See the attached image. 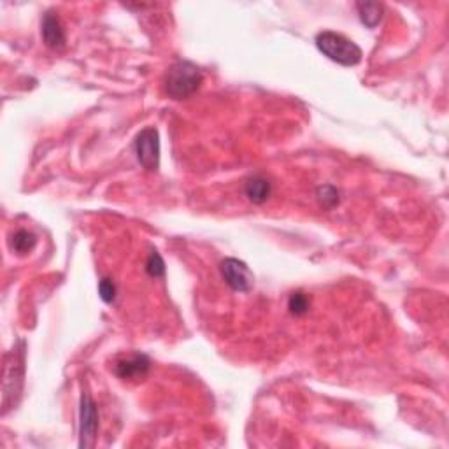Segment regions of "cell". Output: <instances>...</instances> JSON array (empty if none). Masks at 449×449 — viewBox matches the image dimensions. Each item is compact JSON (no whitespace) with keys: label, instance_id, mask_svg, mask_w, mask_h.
<instances>
[{"label":"cell","instance_id":"obj_1","mask_svg":"<svg viewBox=\"0 0 449 449\" xmlns=\"http://www.w3.org/2000/svg\"><path fill=\"white\" fill-rule=\"evenodd\" d=\"M202 72L192 62L174 63L163 78V90L174 100H182L195 93L202 85Z\"/></svg>","mask_w":449,"mask_h":449},{"label":"cell","instance_id":"obj_2","mask_svg":"<svg viewBox=\"0 0 449 449\" xmlns=\"http://www.w3.org/2000/svg\"><path fill=\"white\" fill-rule=\"evenodd\" d=\"M316 48L330 58L332 62L339 63V66L344 67H355L361 62V53L360 46L353 43L351 39L344 37L342 33L337 32H319L316 36Z\"/></svg>","mask_w":449,"mask_h":449},{"label":"cell","instance_id":"obj_3","mask_svg":"<svg viewBox=\"0 0 449 449\" xmlns=\"http://www.w3.org/2000/svg\"><path fill=\"white\" fill-rule=\"evenodd\" d=\"M135 153L140 165L148 172H155L160 167V135L153 127L140 130L135 137Z\"/></svg>","mask_w":449,"mask_h":449},{"label":"cell","instance_id":"obj_4","mask_svg":"<svg viewBox=\"0 0 449 449\" xmlns=\"http://www.w3.org/2000/svg\"><path fill=\"white\" fill-rule=\"evenodd\" d=\"M222 276L224 283L234 291H249L254 284V276L244 262L237 258H227L222 262Z\"/></svg>","mask_w":449,"mask_h":449},{"label":"cell","instance_id":"obj_5","mask_svg":"<svg viewBox=\"0 0 449 449\" xmlns=\"http://www.w3.org/2000/svg\"><path fill=\"white\" fill-rule=\"evenodd\" d=\"M79 446L91 448L95 444L98 430V413L93 398L88 393H83L81 397V411H79Z\"/></svg>","mask_w":449,"mask_h":449},{"label":"cell","instance_id":"obj_6","mask_svg":"<svg viewBox=\"0 0 449 449\" xmlns=\"http://www.w3.org/2000/svg\"><path fill=\"white\" fill-rule=\"evenodd\" d=\"M150 358L146 355H135L127 356V358H120L114 363V374L120 379H140L150 372Z\"/></svg>","mask_w":449,"mask_h":449},{"label":"cell","instance_id":"obj_7","mask_svg":"<svg viewBox=\"0 0 449 449\" xmlns=\"http://www.w3.org/2000/svg\"><path fill=\"white\" fill-rule=\"evenodd\" d=\"M43 39L44 44L51 49H62L66 46V32L56 13L49 11L43 18Z\"/></svg>","mask_w":449,"mask_h":449},{"label":"cell","instance_id":"obj_8","mask_svg":"<svg viewBox=\"0 0 449 449\" xmlns=\"http://www.w3.org/2000/svg\"><path fill=\"white\" fill-rule=\"evenodd\" d=\"M246 197L251 200L253 204H264L265 200L270 197V192H272V186H270L269 180L262 176H254L251 180H247L244 186Z\"/></svg>","mask_w":449,"mask_h":449},{"label":"cell","instance_id":"obj_9","mask_svg":"<svg viewBox=\"0 0 449 449\" xmlns=\"http://www.w3.org/2000/svg\"><path fill=\"white\" fill-rule=\"evenodd\" d=\"M356 11H358L361 23L368 29H376L383 18V6L378 2H358Z\"/></svg>","mask_w":449,"mask_h":449},{"label":"cell","instance_id":"obj_10","mask_svg":"<svg viewBox=\"0 0 449 449\" xmlns=\"http://www.w3.org/2000/svg\"><path fill=\"white\" fill-rule=\"evenodd\" d=\"M37 244V237L29 230H18L16 234L11 237V247L16 251L18 254H26L33 249Z\"/></svg>","mask_w":449,"mask_h":449},{"label":"cell","instance_id":"obj_11","mask_svg":"<svg viewBox=\"0 0 449 449\" xmlns=\"http://www.w3.org/2000/svg\"><path fill=\"white\" fill-rule=\"evenodd\" d=\"M309 306H311L309 296H307L306 293H302V291H295L290 296V300H288V309H290V313L293 316L307 314V311H309Z\"/></svg>","mask_w":449,"mask_h":449},{"label":"cell","instance_id":"obj_12","mask_svg":"<svg viewBox=\"0 0 449 449\" xmlns=\"http://www.w3.org/2000/svg\"><path fill=\"white\" fill-rule=\"evenodd\" d=\"M316 195H318L319 204L325 205V207H329V209L336 207V205L339 204V190L332 185L319 186V188L316 190Z\"/></svg>","mask_w":449,"mask_h":449},{"label":"cell","instance_id":"obj_13","mask_svg":"<svg viewBox=\"0 0 449 449\" xmlns=\"http://www.w3.org/2000/svg\"><path fill=\"white\" fill-rule=\"evenodd\" d=\"M146 272L150 274L151 277H163V276H165V264H163L162 257H160L157 251H153V253L150 254V258H148Z\"/></svg>","mask_w":449,"mask_h":449},{"label":"cell","instance_id":"obj_14","mask_svg":"<svg viewBox=\"0 0 449 449\" xmlns=\"http://www.w3.org/2000/svg\"><path fill=\"white\" fill-rule=\"evenodd\" d=\"M98 295H100V299L104 300L105 304L114 302V299H116V287H114L111 279L104 277V279L98 283Z\"/></svg>","mask_w":449,"mask_h":449}]
</instances>
